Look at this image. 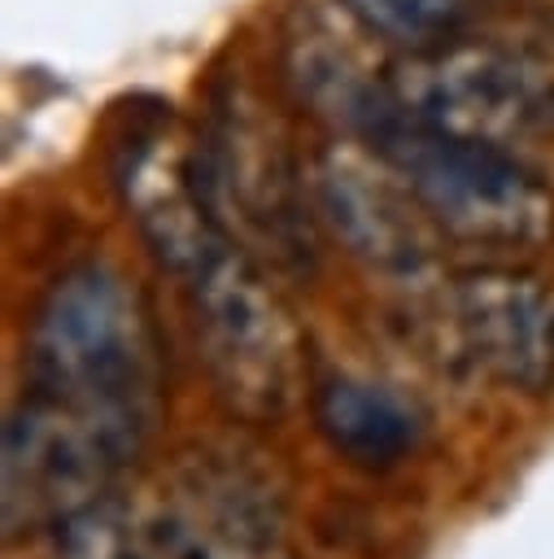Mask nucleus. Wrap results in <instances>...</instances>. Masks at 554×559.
Returning a JSON list of instances; mask_svg holds the SVG:
<instances>
[{"label": "nucleus", "instance_id": "nucleus-1", "mask_svg": "<svg viewBox=\"0 0 554 559\" xmlns=\"http://www.w3.org/2000/svg\"><path fill=\"white\" fill-rule=\"evenodd\" d=\"M31 389L105 415L140 437L157 424V341L140 293L109 266L65 271L26 341Z\"/></svg>", "mask_w": 554, "mask_h": 559}, {"label": "nucleus", "instance_id": "nucleus-2", "mask_svg": "<svg viewBox=\"0 0 554 559\" xmlns=\"http://www.w3.org/2000/svg\"><path fill=\"white\" fill-rule=\"evenodd\" d=\"M353 135L445 236L480 249H532L554 236V197L515 153L410 118L393 87Z\"/></svg>", "mask_w": 554, "mask_h": 559}, {"label": "nucleus", "instance_id": "nucleus-3", "mask_svg": "<svg viewBox=\"0 0 554 559\" xmlns=\"http://www.w3.org/2000/svg\"><path fill=\"white\" fill-rule=\"evenodd\" d=\"M388 87L410 118L445 135L506 148L515 135L554 131V52L454 35L410 48Z\"/></svg>", "mask_w": 554, "mask_h": 559}, {"label": "nucleus", "instance_id": "nucleus-4", "mask_svg": "<svg viewBox=\"0 0 554 559\" xmlns=\"http://www.w3.org/2000/svg\"><path fill=\"white\" fill-rule=\"evenodd\" d=\"M205 362L222 397L244 415H279L297 397V328L257 266L222 236L183 275H174Z\"/></svg>", "mask_w": 554, "mask_h": 559}, {"label": "nucleus", "instance_id": "nucleus-5", "mask_svg": "<svg viewBox=\"0 0 554 559\" xmlns=\"http://www.w3.org/2000/svg\"><path fill=\"white\" fill-rule=\"evenodd\" d=\"M148 437L31 389L4 424V528H57L105 498Z\"/></svg>", "mask_w": 554, "mask_h": 559}, {"label": "nucleus", "instance_id": "nucleus-6", "mask_svg": "<svg viewBox=\"0 0 554 559\" xmlns=\"http://www.w3.org/2000/svg\"><path fill=\"white\" fill-rule=\"evenodd\" d=\"M449 314L480 371L523 393L554 384V288L545 280L510 266L467 271L449 288Z\"/></svg>", "mask_w": 554, "mask_h": 559}, {"label": "nucleus", "instance_id": "nucleus-7", "mask_svg": "<svg viewBox=\"0 0 554 559\" xmlns=\"http://www.w3.org/2000/svg\"><path fill=\"white\" fill-rule=\"evenodd\" d=\"M157 528L166 559H284L275 498L227 463H196L157 511Z\"/></svg>", "mask_w": 554, "mask_h": 559}, {"label": "nucleus", "instance_id": "nucleus-8", "mask_svg": "<svg viewBox=\"0 0 554 559\" xmlns=\"http://www.w3.org/2000/svg\"><path fill=\"white\" fill-rule=\"evenodd\" d=\"M397 183L401 179L388 166L371 170L353 153H327L314 170L318 210L336 227V236L371 266L388 275H414L427 262V236L414 218L423 210Z\"/></svg>", "mask_w": 554, "mask_h": 559}, {"label": "nucleus", "instance_id": "nucleus-9", "mask_svg": "<svg viewBox=\"0 0 554 559\" xmlns=\"http://www.w3.org/2000/svg\"><path fill=\"white\" fill-rule=\"evenodd\" d=\"M314 428L345 463L362 472H388L414 454L423 415L380 380L327 376L314 389Z\"/></svg>", "mask_w": 554, "mask_h": 559}, {"label": "nucleus", "instance_id": "nucleus-10", "mask_svg": "<svg viewBox=\"0 0 554 559\" xmlns=\"http://www.w3.org/2000/svg\"><path fill=\"white\" fill-rule=\"evenodd\" d=\"M52 559H166L157 511L144 515L105 493L52 528Z\"/></svg>", "mask_w": 554, "mask_h": 559}, {"label": "nucleus", "instance_id": "nucleus-11", "mask_svg": "<svg viewBox=\"0 0 554 559\" xmlns=\"http://www.w3.org/2000/svg\"><path fill=\"white\" fill-rule=\"evenodd\" d=\"M371 35L410 48L454 39L480 0H340Z\"/></svg>", "mask_w": 554, "mask_h": 559}]
</instances>
